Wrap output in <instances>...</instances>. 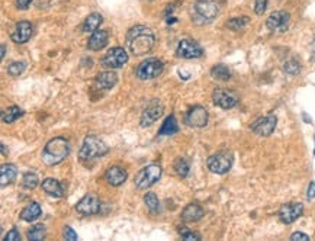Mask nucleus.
Instances as JSON below:
<instances>
[{
    "label": "nucleus",
    "mask_w": 315,
    "mask_h": 241,
    "mask_svg": "<svg viewBox=\"0 0 315 241\" xmlns=\"http://www.w3.org/2000/svg\"><path fill=\"white\" fill-rule=\"evenodd\" d=\"M5 240L8 241H16V240H21V235H19V231L16 228L11 229L8 234H6V237H5Z\"/></svg>",
    "instance_id": "39"
},
{
    "label": "nucleus",
    "mask_w": 315,
    "mask_h": 241,
    "mask_svg": "<svg viewBox=\"0 0 315 241\" xmlns=\"http://www.w3.org/2000/svg\"><path fill=\"white\" fill-rule=\"evenodd\" d=\"M180 234H182L183 240H186V241L201 240V235H199V234H196V232H194V231H189V229H182V232H180Z\"/></svg>",
    "instance_id": "37"
},
{
    "label": "nucleus",
    "mask_w": 315,
    "mask_h": 241,
    "mask_svg": "<svg viewBox=\"0 0 315 241\" xmlns=\"http://www.w3.org/2000/svg\"><path fill=\"white\" fill-rule=\"evenodd\" d=\"M278 124V118L275 115H267V116H262L257 120L253 122L251 125V131L259 135V137H269L275 131Z\"/></svg>",
    "instance_id": "13"
},
{
    "label": "nucleus",
    "mask_w": 315,
    "mask_h": 241,
    "mask_svg": "<svg viewBox=\"0 0 315 241\" xmlns=\"http://www.w3.org/2000/svg\"><path fill=\"white\" fill-rule=\"evenodd\" d=\"M156 44L154 32L144 25H137L127 34V47L134 55L148 54Z\"/></svg>",
    "instance_id": "1"
},
{
    "label": "nucleus",
    "mask_w": 315,
    "mask_h": 241,
    "mask_svg": "<svg viewBox=\"0 0 315 241\" xmlns=\"http://www.w3.org/2000/svg\"><path fill=\"white\" fill-rule=\"evenodd\" d=\"M116 83H118V76L113 72L99 73L96 76V79H95V85L100 90H109Z\"/></svg>",
    "instance_id": "20"
},
{
    "label": "nucleus",
    "mask_w": 315,
    "mask_h": 241,
    "mask_svg": "<svg viewBox=\"0 0 315 241\" xmlns=\"http://www.w3.org/2000/svg\"><path fill=\"white\" fill-rule=\"evenodd\" d=\"M161 171L163 170L158 164H150L144 169H141L135 176V186L138 189H147L153 186L161 177Z\"/></svg>",
    "instance_id": "4"
},
{
    "label": "nucleus",
    "mask_w": 315,
    "mask_h": 241,
    "mask_svg": "<svg viewBox=\"0 0 315 241\" xmlns=\"http://www.w3.org/2000/svg\"><path fill=\"white\" fill-rule=\"evenodd\" d=\"M208 169L215 174H225L232 166V156L227 151H221L211 156L206 161Z\"/></svg>",
    "instance_id": "6"
},
{
    "label": "nucleus",
    "mask_w": 315,
    "mask_h": 241,
    "mask_svg": "<svg viewBox=\"0 0 315 241\" xmlns=\"http://www.w3.org/2000/svg\"><path fill=\"white\" fill-rule=\"evenodd\" d=\"M204 217V209L198 204H189L182 211V219L186 222H195Z\"/></svg>",
    "instance_id": "21"
},
{
    "label": "nucleus",
    "mask_w": 315,
    "mask_h": 241,
    "mask_svg": "<svg viewBox=\"0 0 315 241\" xmlns=\"http://www.w3.org/2000/svg\"><path fill=\"white\" fill-rule=\"evenodd\" d=\"M250 22V18L248 16H240V18H232L227 22V26L232 29V31H240L244 26H247Z\"/></svg>",
    "instance_id": "31"
},
{
    "label": "nucleus",
    "mask_w": 315,
    "mask_h": 241,
    "mask_svg": "<svg viewBox=\"0 0 315 241\" xmlns=\"http://www.w3.org/2000/svg\"><path fill=\"white\" fill-rule=\"evenodd\" d=\"M208 112L205 108L202 106H194L186 112V116H184V122L189 125V127H194V128H204L208 124Z\"/></svg>",
    "instance_id": "15"
},
{
    "label": "nucleus",
    "mask_w": 315,
    "mask_h": 241,
    "mask_svg": "<svg viewBox=\"0 0 315 241\" xmlns=\"http://www.w3.org/2000/svg\"><path fill=\"white\" fill-rule=\"evenodd\" d=\"M31 36H32V25L28 21H22V22L16 24L11 38L16 44H25L29 41Z\"/></svg>",
    "instance_id": "17"
},
{
    "label": "nucleus",
    "mask_w": 315,
    "mask_h": 241,
    "mask_svg": "<svg viewBox=\"0 0 315 241\" xmlns=\"http://www.w3.org/2000/svg\"><path fill=\"white\" fill-rule=\"evenodd\" d=\"M62 235H64V238L69 241H76L77 240V234L74 232V229L72 227H69V225H66L64 229H62Z\"/></svg>",
    "instance_id": "38"
},
{
    "label": "nucleus",
    "mask_w": 315,
    "mask_h": 241,
    "mask_svg": "<svg viewBox=\"0 0 315 241\" xmlns=\"http://www.w3.org/2000/svg\"><path fill=\"white\" fill-rule=\"evenodd\" d=\"M291 15L286 11H276L270 13L266 21V26L272 32H285L289 26Z\"/></svg>",
    "instance_id": "11"
},
{
    "label": "nucleus",
    "mask_w": 315,
    "mask_h": 241,
    "mask_svg": "<svg viewBox=\"0 0 315 241\" xmlns=\"http://www.w3.org/2000/svg\"><path fill=\"white\" fill-rule=\"evenodd\" d=\"M102 21H103V18H102L100 13L89 15L85 19V22H83V31L85 32H95V31H97V28L100 26Z\"/></svg>",
    "instance_id": "25"
},
{
    "label": "nucleus",
    "mask_w": 315,
    "mask_h": 241,
    "mask_svg": "<svg viewBox=\"0 0 315 241\" xmlns=\"http://www.w3.org/2000/svg\"><path fill=\"white\" fill-rule=\"evenodd\" d=\"M267 2H269V0H256L255 2L256 15H263V13L266 12Z\"/></svg>",
    "instance_id": "36"
},
{
    "label": "nucleus",
    "mask_w": 315,
    "mask_h": 241,
    "mask_svg": "<svg viewBox=\"0 0 315 241\" xmlns=\"http://www.w3.org/2000/svg\"><path fill=\"white\" fill-rule=\"evenodd\" d=\"M212 100L219 108L231 109L238 103V96L228 89L217 87L212 93Z\"/></svg>",
    "instance_id": "12"
},
{
    "label": "nucleus",
    "mask_w": 315,
    "mask_h": 241,
    "mask_svg": "<svg viewBox=\"0 0 315 241\" xmlns=\"http://www.w3.org/2000/svg\"><path fill=\"white\" fill-rule=\"evenodd\" d=\"M127 63H128V54L122 47L109 49L102 58V66L106 69H119Z\"/></svg>",
    "instance_id": "9"
},
{
    "label": "nucleus",
    "mask_w": 315,
    "mask_h": 241,
    "mask_svg": "<svg viewBox=\"0 0 315 241\" xmlns=\"http://www.w3.org/2000/svg\"><path fill=\"white\" fill-rule=\"evenodd\" d=\"M45 235H47V231H45V227L42 224H38V225L32 227V228L28 231V238L32 241L44 240Z\"/></svg>",
    "instance_id": "30"
},
{
    "label": "nucleus",
    "mask_w": 315,
    "mask_h": 241,
    "mask_svg": "<svg viewBox=\"0 0 315 241\" xmlns=\"http://www.w3.org/2000/svg\"><path fill=\"white\" fill-rule=\"evenodd\" d=\"M108 151H109V147L100 138H97L95 135H87L80 151H79V157H80V160L87 161V160H93L97 157H103L105 154H108Z\"/></svg>",
    "instance_id": "3"
},
{
    "label": "nucleus",
    "mask_w": 315,
    "mask_h": 241,
    "mask_svg": "<svg viewBox=\"0 0 315 241\" xmlns=\"http://www.w3.org/2000/svg\"><path fill=\"white\" fill-rule=\"evenodd\" d=\"M303 205L299 202H289L280 206L279 209V218L283 224H292L302 215Z\"/></svg>",
    "instance_id": "14"
},
{
    "label": "nucleus",
    "mask_w": 315,
    "mask_h": 241,
    "mask_svg": "<svg viewBox=\"0 0 315 241\" xmlns=\"http://www.w3.org/2000/svg\"><path fill=\"white\" fill-rule=\"evenodd\" d=\"M195 12L205 22H212L219 15V6L215 0H198L195 3Z\"/></svg>",
    "instance_id": "7"
},
{
    "label": "nucleus",
    "mask_w": 315,
    "mask_h": 241,
    "mask_svg": "<svg viewBox=\"0 0 315 241\" xmlns=\"http://www.w3.org/2000/svg\"><path fill=\"white\" fill-rule=\"evenodd\" d=\"M70 154V143L64 137H55L49 140L42 150V161L47 166H57Z\"/></svg>",
    "instance_id": "2"
},
{
    "label": "nucleus",
    "mask_w": 315,
    "mask_h": 241,
    "mask_svg": "<svg viewBox=\"0 0 315 241\" xmlns=\"http://www.w3.org/2000/svg\"><path fill=\"white\" fill-rule=\"evenodd\" d=\"M306 198L311 201L315 198V182H311L309 186H308V192H306Z\"/></svg>",
    "instance_id": "42"
},
{
    "label": "nucleus",
    "mask_w": 315,
    "mask_h": 241,
    "mask_svg": "<svg viewBox=\"0 0 315 241\" xmlns=\"http://www.w3.org/2000/svg\"><path fill=\"white\" fill-rule=\"evenodd\" d=\"M108 41H109V34H108V31H105V29H97L95 31L92 36L89 38V41H87V48L92 49V51H100V49H103L106 45H108Z\"/></svg>",
    "instance_id": "18"
},
{
    "label": "nucleus",
    "mask_w": 315,
    "mask_h": 241,
    "mask_svg": "<svg viewBox=\"0 0 315 241\" xmlns=\"http://www.w3.org/2000/svg\"><path fill=\"white\" fill-rule=\"evenodd\" d=\"M5 54H6V45L2 44V58H5Z\"/></svg>",
    "instance_id": "43"
},
{
    "label": "nucleus",
    "mask_w": 315,
    "mask_h": 241,
    "mask_svg": "<svg viewBox=\"0 0 315 241\" xmlns=\"http://www.w3.org/2000/svg\"><path fill=\"white\" fill-rule=\"evenodd\" d=\"M291 240L292 241H308L309 240V237L306 235V234H303V232H293L291 235Z\"/></svg>",
    "instance_id": "40"
},
{
    "label": "nucleus",
    "mask_w": 315,
    "mask_h": 241,
    "mask_svg": "<svg viewBox=\"0 0 315 241\" xmlns=\"http://www.w3.org/2000/svg\"><path fill=\"white\" fill-rule=\"evenodd\" d=\"M22 115H24V110L19 108V106H11L8 110L3 112L2 119H3V122H6V124H12L18 118H21Z\"/></svg>",
    "instance_id": "28"
},
{
    "label": "nucleus",
    "mask_w": 315,
    "mask_h": 241,
    "mask_svg": "<svg viewBox=\"0 0 315 241\" xmlns=\"http://www.w3.org/2000/svg\"><path fill=\"white\" fill-rule=\"evenodd\" d=\"M32 2H34V0H16V6H18L19 9L25 11V9H28V8L31 6Z\"/></svg>",
    "instance_id": "41"
},
{
    "label": "nucleus",
    "mask_w": 315,
    "mask_h": 241,
    "mask_svg": "<svg viewBox=\"0 0 315 241\" xmlns=\"http://www.w3.org/2000/svg\"><path fill=\"white\" fill-rule=\"evenodd\" d=\"M164 70V64L163 61L157 58H148L143 61L138 69H137V77L141 80H150V79H156Z\"/></svg>",
    "instance_id": "5"
},
{
    "label": "nucleus",
    "mask_w": 315,
    "mask_h": 241,
    "mask_svg": "<svg viewBox=\"0 0 315 241\" xmlns=\"http://www.w3.org/2000/svg\"><path fill=\"white\" fill-rule=\"evenodd\" d=\"M283 72L286 73V74H289V76H296L298 73L301 72V64H299V61L295 60V58L285 61V64H283Z\"/></svg>",
    "instance_id": "33"
},
{
    "label": "nucleus",
    "mask_w": 315,
    "mask_h": 241,
    "mask_svg": "<svg viewBox=\"0 0 315 241\" xmlns=\"http://www.w3.org/2000/svg\"><path fill=\"white\" fill-rule=\"evenodd\" d=\"M38 183H39V179H38V176L35 173H32V171H28V173H25L24 174V179H22V186H24L25 189H35L38 186Z\"/></svg>",
    "instance_id": "32"
},
{
    "label": "nucleus",
    "mask_w": 315,
    "mask_h": 241,
    "mask_svg": "<svg viewBox=\"0 0 315 241\" xmlns=\"http://www.w3.org/2000/svg\"><path fill=\"white\" fill-rule=\"evenodd\" d=\"M42 189L48 193L49 196H54V198H61V196L64 195V188H62V185H61L58 180L51 179V177H48V179H45V180L42 182Z\"/></svg>",
    "instance_id": "22"
},
{
    "label": "nucleus",
    "mask_w": 315,
    "mask_h": 241,
    "mask_svg": "<svg viewBox=\"0 0 315 241\" xmlns=\"http://www.w3.org/2000/svg\"><path fill=\"white\" fill-rule=\"evenodd\" d=\"M144 204H146L147 209L151 212V214H157L160 211V202H158V198L156 196V193H147L144 196Z\"/></svg>",
    "instance_id": "29"
},
{
    "label": "nucleus",
    "mask_w": 315,
    "mask_h": 241,
    "mask_svg": "<svg viewBox=\"0 0 315 241\" xmlns=\"http://www.w3.org/2000/svg\"><path fill=\"white\" fill-rule=\"evenodd\" d=\"M163 112H164V106H163V103L160 102V100H153L146 109H144V112H143V115H141V127H150V125H153L156 120L163 115Z\"/></svg>",
    "instance_id": "16"
},
{
    "label": "nucleus",
    "mask_w": 315,
    "mask_h": 241,
    "mask_svg": "<svg viewBox=\"0 0 315 241\" xmlns=\"http://www.w3.org/2000/svg\"><path fill=\"white\" fill-rule=\"evenodd\" d=\"M76 211L82 215H96L100 212V199L95 193H87L77 202Z\"/></svg>",
    "instance_id": "10"
},
{
    "label": "nucleus",
    "mask_w": 315,
    "mask_h": 241,
    "mask_svg": "<svg viewBox=\"0 0 315 241\" xmlns=\"http://www.w3.org/2000/svg\"><path fill=\"white\" fill-rule=\"evenodd\" d=\"M179 131V125H177V120L173 115H170L167 119L164 120V124L161 125L158 135H173Z\"/></svg>",
    "instance_id": "26"
},
{
    "label": "nucleus",
    "mask_w": 315,
    "mask_h": 241,
    "mask_svg": "<svg viewBox=\"0 0 315 241\" xmlns=\"http://www.w3.org/2000/svg\"><path fill=\"white\" fill-rule=\"evenodd\" d=\"M211 76L215 79V80H219V82H228L231 79V72L230 69L224 64H218L215 67H212L211 70Z\"/></svg>",
    "instance_id": "27"
},
{
    "label": "nucleus",
    "mask_w": 315,
    "mask_h": 241,
    "mask_svg": "<svg viewBox=\"0 0 315 241\" xmlns=\"http://www.w3.org/2000/svg\"><path fill=\"white\" fill-rule=\"evenodd\" d=\"M25 69H26V64H25L24 61H15L8 67V73L11 76H19V74H22L25 72Z\"/></svg>",
    "instance_id": "35"
},
{
    "label": "nucleus",
    "mask_w": 315,
    "mask_h": 241,
    "mask_svg": "<svg viewBox=\"0 0 315 241\" xmlns=\"http://www.w3.org/2000/svg\"><path fill=\"white\" fill-rule=\"evenodd\" d=\"M176 54L180 58L192 60V58H201L204 55V49L194 39H182L177 45Z\"/></svg>",
    "instance_id": "8"
},
{
    "label": "nucleus",
    "mask_w": 315,
    "mask_h": 241,
    "mask_svg": "<svg viewBox=\"0 0 315 241\" xmlns=\"http://www.w3.org/2000/svg\"><path fill=\"white\" fill-rule=\"evenodd\" d=\"M41 206L37 202H31L29 205H26L22 209V212H21V218L26 221V222H32V221H35L37 218L41 217Z\"/></svg>",
    "instance_id": "24"
},
{
    "label": "nucleus",
    "mask_w": 315,
    "mask_h": 241,
    "mask_svg": "<svg viewBox=\"0 0 315 241\" xmlns=\"http://www.w3.org/2000/svg\"><path fill=\"white\" fill-rule=\"evenodd\" d=\"M18 174V170L15 164H3L0 167V185L5 188L6 185H11Z\"/></svg>",
    "instance_id": "23"
},
{
    "label": "nucleus",
    "mask_w": 315,
    "mask_h": 241,
    "mask_svg": "<svg viewBox=\"0 0 315 241\" xmlns=\"http://www.w3.org/2000/svg\"><path fill=\"white\" fill-rule=\"evenodd\" d=\"M174 170L180 177H186L189 174V163L184 158H177L174 161Z\"/></svg>",
    "instance_id": "34"
},
{
    "label": "nucleus",
    "mask_w": 315,
    "mask_h": 241,
    "mask_svg": "<svg viewBox=\"0 0 315 241\" xmlns=\"http://www.w3.org/2000/svg\"><path fill=\"white\" fill-rule=\"evenodd\" d=\"M127 177H128L127 170L122 169L119 166H112L105 173V179L110 186H121L122 183L127 180Z\"/></svg>",
    "instance_id": "19"
}]
</instances>
